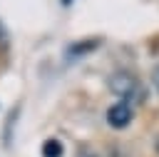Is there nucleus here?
Listing matches in <instances>:
<instances>
[{
	"label": "nucleus",
	"instance_id": "1a4fd4ad",
	"mask_svg": "<svg viewBox=\"0 0 159 157\" xmlns=\"http://www.w3.org/2000/svg\"><path fill=\"white\" fill-rule=\"evenodd\" d=\"M62 2H65V5H67V2H72V0H62Z\"/></svg>",
	"mask_w": 159,
	"mask_h": 157
},
{
	"label": "nucleus",
	"instance_id": "f03ea898",
	"mask_svg": "<svg viewBox=\"0 0 159 157\" xmlns=\"http://www.w3.org/2000/svg\"><path fill=\"white\" fill-rule=\"evenodd\" d=\"M134 112H132V105L124 102V100H117L109 110H107V125L112 130H124L129 122H132Z\"/></svg>",
	"mask_w": 159,
	"mask_h": 157
},
{
	"label": "nucleus",
	"instance_id": "0eeeda50",
	"mask_svg": "<svg viewBox=\"0 0 159 157\" xmlns=\"http://www.w3.org/2000/svg\"><path fill=\"white\" fill-rule=\"evenodd\" d=\"M152 82H154V87L159 90V65L154 67V72H152Z\"/></svg>",
	"mask_w": 159,
	"mask_h": 157
},
{
	"label": "nucleus",
	"instance_id": "7ed1b4c3",
	"mask_svg": "<svg viewBox=\"0 0 159 157\" xmlns=\"http://www.w3.org/2000/svg\"><path fill=\"white\" fill-rule=\"evenodd\" d=\"M99 45H102V40H99V37L87 40V42H75V45H70L67 55H70V60H72V57H80V55L84 57L87 52H92V50H94V47H99Z\"/></svg>",
	"mask_w": 159,
	"mask_h": 157
},
{
	"label": "nucleus",
	"instance_id": "423d86ee",
	"mask_svg": "<svg viewBox=\"0 0 159 157\" xmlns=\"http://www.w3.org/2000/svg\"><path fill=\"white\" fill-rule=\"evenodd\" d=\"M77 157H99L97 152H92V150H80L77 152Z\"/></svg>",
	"mask_w": 159,
	"mask_h": 157
},
{
	"label": "nucleus",
	"instance_id": "f257e3e1",
	"mask_svg": "<svg viewBox=\"0 0 159 157\" xmlns=\"http://www.w3.org/2000/svg\"><path fill=\"white\" fill-rule=\"evenodd\" d=\"M109 90L114 95H119L124 102H129V105H132V100L134 102H144V95H147L144 87L139 85V80L127 70H119V72H114L109 77Z\"/></svg>",
	"mask_w": 159,
	"mask_h": 157
},
{
	"label": "nucleus",
	"instance_id": "20e7f679",
	"mask_svg": "<svg viewBox=\"0 0 159 157\" xmlns=\"http://www.w3.org/2000/svg\"><path fill=\"white\" fill-rule=\"evenodd\" d=\"M65 155V145L57 137H50L42 142V157H62Z\"/></svg>",
	"mask_w": 159,
	"mask_h": 157
},
{
	"label": "nucleus",
	"instance_id": "6e6552de",
	"mask_svg": "<svg viewBox=\"0 0 159 157\" xmlns=\"http://www.w3.org/2000/svg\"><path fill=\"white\" fill-rule=\"evenodd\" d=\"M154 152H157V155H159V132H157V135H154Z\"/></svg>",
	"mask_w": 159,
	"mask_h": 157
},
{
	"label": "nucleus",
	"instance_id": "39448f33",
	"mask_svg": "<svg viewBox=\"0 0 159 157\" xmlns=\"http://www.w3.org/2000/svg\"><path fill=\"white\" fill-rule=\"evenodd\" d=\"M7 42H10V37H7V27L2 25V20H0V50L2 47H7Z\"/></svg>",
	"mask_w": 159,
	"mask_h": 157
}]
</instances>
